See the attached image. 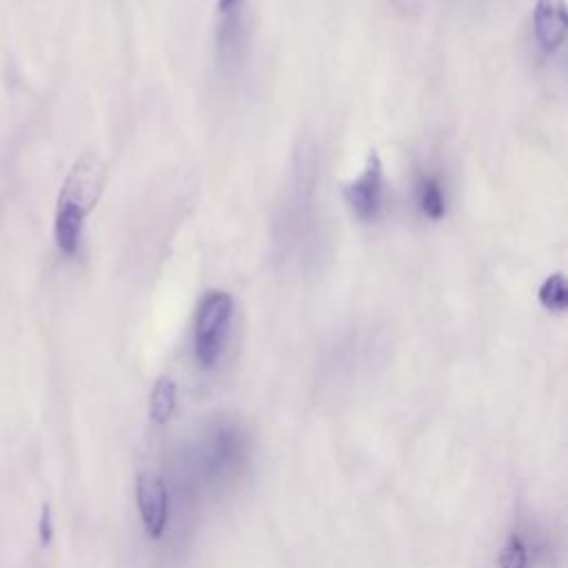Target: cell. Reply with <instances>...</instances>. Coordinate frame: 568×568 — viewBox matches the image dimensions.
Returning a JSON list of instances; mask_svg holds the SVG:
<instances>
[{
	"label": "cell",
	"instance_id": "cell-10",
	"mask_svg": "<svg viewBox=\"0 0 568 568\" xmlns=\"http://www.w3.org/2000/svg\"><path fill=\"white\" fill-rule=\"evenodd\" d=\"M38 532H40V544L49 546L53 539V517H51V506L44 504L42 513H40V521H38Z\"/></svg>",
	"mask_w": 568,
	"mask_h": 568
},
{
	"label": "cell",
	"instance_id": "cell-6",
	"mask_svg": "<svg viewBox=\"0 0 568 568\" xmlns=\"http://www.w3.org/2000/svg\"><path fill=\"white\" fill-rule=\"evenodd\" d=\"M178 404V384L171 375H160L153 384L151 399H149V413L155 424H169Z\"/></svg>",
	"mask_w": 568,
	"mask_h": 568
},
{
	"label": "cell",
	"instance_id": "cell-1",
	"mask_svg": "<svg viewBox=\"0 0 568 568\" xmlns=\"http://www.w3.org/2000/svg\"><path fill=\"white\" fill-rule=\"evenodd\" d=\"M106 182V164L95 151H84L71 164L55 200L53 240L64 257H75L80 251L87 215L98 204Z\"/></svg>",
	"mask_w": 568,
	"mask_h": 568
},
{
	"label": "cell",
	"instance_id": "cell-7",
	"mask_svg": "<svg viewBox=\"0 0 568 568\" xmlns=\"http://www.w3.org/2000/svg\"><path fill=\"white\" fill-rule=\"evenodd\" d=\"M417 204H419V211L428 220L437 222V220L444 217V213H446V195H444L439 178H435V175H422L419 178Z\"/></svg>",
	"mask_w": 568,
	"mask_h": 568
},
{
	"label": "cell",
	"instance_id": "cell-4",
	"mask_svg": "<svg viewBox=\"0 0 568 568\" xmlns=\"http://www.w3.org/2000/svg\"><path fill=\"white\" fill-rule=\"evenodd\" d=\"M135 504L149 537L160 539L169 521V493L160 475L142 470L135 477Z\"/></svg>",
	"mask_w": 568,
	"mask_h": 568
},
{
	"label": "cell",
	"instance_id": "cell-11",
	"mask_svg": "<svg viewBox=\"0 0 568 568\" xmlns=\"http://www.w3.org/2000/svg\"><path fill=\"white\" fill-rule=\"evenodd\" d=\"M240 2H242V0H217V11H220L222 16H229V13H233V11L240 9Z\"/></svg>",
	"mask_w": 568,
	"mask_h": 568
},
{
	"label": "cell",
	"instance_id": "cell-8",
	"mask_svg": "<svg viewBox=\"0 0 568 568\" xmlns=\"http://www.w3.org/2000/svg\"><path fill=\"white\" fill-rule=\"evenodd\" d=\"M539 304L550 313H564L568 306V284L564 273L548 275L539 286Z\"/></svg>",
	"mask_w": 568,
	"mask_h": 568
},
{
	"label": "cell",
	"instance_id": "cell-3",
	"mask_svg": "<svg viewBox=\"0 0 568 568\" xmlns=\"http://www.w3.org/2000/svg\"><path fill=\"white\" fill-rule=\"evenodd\" d=\"M344 197L353 209V213L364 222H373L382 213L384 173H382L379 153L375 149H371L359 178L344 186Z\"/></svg>",
	"mask_w": 568,
	"mask_h": 568
},
{
	"label": "cell",
	"instance_id": "cell-9",
	"mask_svg": "<svg viewBox=\"0 0 568 568\" xmlns=\"http://www.w3.org/2000/svg\"><path fill=\"white\" fill-rule=\"evenodd\" d=\"M526 566H528L526 546L517 532H510L499 552V568H526Z\"/></svg>",
	"mask_w": 568,
	"mask_h": 568
},
{
	"label": "cell",
	"instance_id": "cell-2",
	"mask_svg": "<svg viewBox=\"0 0 568 568\" xmlns=\"http://www.w3.org/2000/svg\"><path fill=\"white\" fill-rule=\"evenodd\" d=\"M231 315L233 297L226 291H209L202 295L193 324V353L202 368L217 366L224 353Z\"/></svg>",
	"mask_w": 568,
	"mask_h": 568
},
{
	"label": "cell",
	"instance_id": "cell-5",
	"mask_svg": "<svg viewBox=\"0 0 568 568\" xmlns=\"http://www.w3.org/2000/svg\"><path fill=\"white\" fill-rule=\"evenodd\" d=\"M535 38L546 53L557 51L566 40L568 16L564 0H537L532 11Z\"/></svg>",
	"mask_w": 568,
	"mask_h": 568
}]
</instances>
